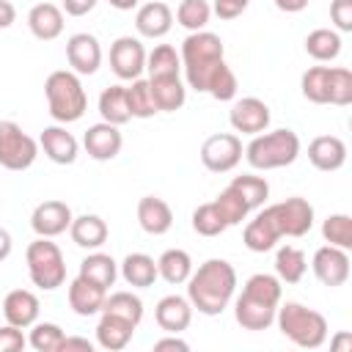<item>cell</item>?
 Returning <instances> with one entry per match:
<instances>
[{
  "label": "cell",
  "instance_id": "obj_1",
  "mask_svg": "<svg viewBox=\"0 0 352 352\" xmlns=\"http://www.w3.org/2000/svg\"><path fill=\"white\" fill-rule=\"evenodd\" d=\"M236 294V270L226 258H206L187 278V300L204 316H220Z\"/></svg>",
  "mask_w": 352,
  "mask_h": 352
},
{
  "label": "cell",
  "instance_id": "obj_2",
  "mask_svg": "<svg viewBox=\"0 0 352 352\" xmlns=\"http://www.w3.org/2000/svg\"><path fill=\"white\" fill-rule=\"evenodd\" d=\"M280 280L270 272H256L245 280L239 297L234 300V319L242 330H267L275 322L280 305Z\"/></svg>",
  "mask_w": 352,
  "mask_h": 352
},
{
  "label": "cell",
  "instance_id": "obj_3",
  "mask_svg": "<svg viewBox=\"0 0 352 352\" xmlns=\"http://www.w3.org/2000/svg\"><path fill=\"white\" fill-rule=\"evenodd\" d=\"M179 58H182V72H184L187 88L206 94L209 80L226 63V47H223V38L217 33L195 30L182 41Z\"/></svg>",
  "mask_w": 352,
  "mask_h": 352
},
{
  "label": "cell",
  "instance_id": "obj_4",
  "mask_svg": "<svg viewBox=\"0 0 352 352\" xmlns=\"http://www.w3.org/2000/svg\"><path fill=\"white\" fill-rule=\"evenodd\" d=\"M275 324L283 338H289L294 346H302V349H319L330 333L324 314H319L297 300H286L278 305Z\"/></svg>",
  "mask_w": 352,
  "mask_h": 352
},
{
  "label": "cell",
  "instance_id": "obj_5",
  "mask_svg": "<svg viewBox=\"0 0 352 352\" xmlns=\"http://www.w3.org/2000/svg\"><path fill=\"white\" fill-rule=\"evenodd\" d=\"M44 96H47V107L50 116L58 124H74L85 116L88 110V96L85 88L80 82V74H74L72 69H58L44 80Z\"/></svg>",
  "mask_w": 352,
  "mask_h": 352
},
{
  "label": "cell",
  "instance_id": "obj_6",
  "mask_svg": "<svg viewBox=\"0 0 352 352\" xmlns=\"http://www.w3.org/2000/svg\"><path fill=\"white\" fill-rule=\"evenodd\" d=\"M245 160L256 170H275L286 168L300 157V138L294 129H272L253 135V140L245 146Z\"/></svg>",
  "mask_w": 352,
  "mask_h": 352
},
{
  "label": "cell",
  "instance_id": "obj_7",
  "mask_svg": "<svg viewBox=\"0 0 352 352\" xmlns=\"http://www.w3.org/2000/svg\"><path fill=\"white\" fill-rule=\"evenodd\" d=\"M25 264H28L30 283L44 292H52V289L63 286V280H66V258L50 236H36L28 245Z\"/></svg>",
  "mask_w": 352,
  "mask_h": 352
},
{
  "label": "cell",
  "instance_id": "obj_8",
  "mask_svg": "<svg viewBox=\"0 0 352 352\" xmlns=\"http://www.w3.org/2000/svg\"><path fill=\"white\" fill-rule=\"evenodd\" d=\"M38 157V140H33L16 121H0V165L6 170H28Z\"/></svg>",
  "mask_w": 352,
  "mask_h": 352
},
{
  "label": "cell",
  "instance_id": "obj_9",
  "mask_svg": "<svg viewBox=\"0 0 352 352\" xmlns=\"http://www.w3.org/2000/svg\"><path fill=\"white\" fill-rule=\"evenodd\" d=\"M242 140L239 135L234 132H217V135H209L201 146V162L206 170L212 173H228L239 165L242 160Z\"/></svg>",
  "mask_w": 352,
  "mask_h": 352
},
{
  "label": "cell",
  "instance_id": "obj_10",
  "mask_svg": "<svg viewBox=\"0 0 352 352\" xmlns=\"http://www.w3.org/2000/svg\"><path fill=\"white\" fill-rule=\"evenodd\" d=\"M267 209H270L280 236L300 239V236H305L314 228V206L305 198H300V195H292V198H286L280 204H272Z\"/></svg>",
  "mask_w": 352,
  "mask_h": 352
},
{
  "label": "cell",
  "instance_id": "obj_11",
  "mask_svg": "<svg viewBox=\"0 0 352 352\" xmlns=\"http://www.w3.org/2000/svg\"><path fill=\"white\" fill-rule=\"evenodd\" d=\"M110 69L118 80H138L146 72V47L138 36H118L110 44Z\"/></svg>",
  "mask_w": 352,
  "mask_h": 352
},
{
  "label": "cell",
  "instance_id": "obj_12",
  "mask_svg": "<svg viewBox=\"0 0 352 352\" xmlns=\"http://www.w3.org/2000/svg\"><path fill=\"white\" fill-rule=\"evenodd\" d=\"M311 270L322 286H330V289L344 286L349 280V250L336 245H322L311 258Z\"/></svg>",
  "mask_w": 352,
  "mask_h": 352
},
{
  "label": "cell",
  "instance_id": "obj_13",
  "mask_svg": "<svg viewBox=\"0 0 352 352\" xmlns=\"http://www.w3.org/2000/svg\"><path fill=\"white\" fill-rule=\"evenodd\" d=\"M228 121H231L234 132H242V135L253 138V135L267 132V126H270V107L258 96H242V99H236L231 104Z\"/></svg>",
  "mask_w": 352,
  "mask_h": 352
},
{
  "label": "cell",
  "instance_id": "obj_14",
  "mask_svg": "<svg viewBox=\"0 0 352 352\" xmlns=\"http://www.w3.org/2000/svg\"><path fill=\"white\" fill-rule=\"evenodd\" d=\"M121 146H124V135L116 124H107V121H99V124H91L82 135V148L88 151L91 160L96 162H107V160H116L121 154Z\"/></svg>",
  "mask_w": 352,
  "mask_h": 352
},
{
  "label": "cell",
  "instance_id": "obj_15",
  "mask_svg": "<svg viewBox=\"0 0 352 352\" xmlns=\"http://www.w3.org/2000/svg\"><path fill=\"white\" fill-rule=\"evenodd\" d=\"M72 209H69V204H63V201H55V198H50V201H41L36 209H33V214H30V228L36 231V236H60L63 231H69V226H72Z\"/></svg>",
  "mask_w": 352,
  "mask_h": 352
},
{
  "label": "cell",
  "instance_id": "obj_16",
  "mask_svg": "<svg viewBox=\"0 0 352 352\" xmlns=\"http://www.w3.org/2000/svg\"><path fill=\"white\" fill-rule=\"evenodd\" d=\"M66 60L74 74H94L102 66V44L94 33H74L66 41Z\"/></svg>",
  "mask_w": 352,
  "mask_h": 352
},
{
  "label": "cell",
  "instance_id": "obj_17",
  "mask_svg": "<svg viewBox=\"0 0 352 352\" xmlns=\"http://www.w3.org/2000/svg\"><path fill=\"white\" fill-rule=\"evenodd\" d=\"M38 148L44 151L47 160H52L55 165H72L80 154V143L77 138L60 126V124H52V126H44L41 138H38Z\"/></svg>",
  "mask_w": 352,
  "mask_h": 352
},
{
  "label": "cell",
  "instance_id": "obj_18",
  "mask_svg": "<svg viewBox=\"0 0 352 352\" xmlns=\"http://www.w3.org/2000/svg\"><path fill=\"white\" fill-rule=\"evenodd\" d=\"M308 160L316 170H324V173L341 170L346 162V143L336 135H319L308 143Z\"/></svg>",
  "mask_w": 352,
  "mask_h": 352
},
{
  "label": "cell",
  "instance_id": "obj_19",
  "mask_svg": "<svg viewBox=\"0 0 352 352\" xmlns=\"http://www.w3.org/2000/svg\"><path fill=\"white\" fill-rule=\"evenodd\" d=\"M38 311H41V302L30 289H14L3 300L6 322L14 327H22V330H28L33 322H38Z\"/></svg>",
  "mask_w": 352,
  "mask_h": 352
},
{
  "label": "cell",
  "instance_id": "obj_20",
  "mask_svg": "<svg viewBox=\"0 0 352 352\" xmlns=\"http://www.w3.org/2000/svg\"><path fill=\"white\" fill-rule=\"evenodd\" d=\"M154 319H157L160 330H165V333H182L192 322V305L182 294H165L154 305Z\"/></svg>",
  "mask_w": 352,
  "mask_h": 352
},
{
  "label": "cell",
  "instance_id": "obj_21",
  "mask_svg": "<svg viewBox=\"0 0 352 352\" xmlns=\"http://www.w3.org/2000/svg\"><path fill=\"white\" fill-rule=\"evenodd\" d=\"M135 28L143 38H162L168 36V30L173 28V11L168 3L162 0H151L143 3L135 14Z\"/></svg>",
  "mask_w": 352,
  "mask_h": 352
},
{
  "label": "cell",
  "instance_id": "obj_22",
  "mask_svg": "<svg viewBox=\"0 0 352 352\" xmlns=\"http://www.w3.org/2000/svg\"><path fill=\"white\" fill-rule=\"evenodd\" d=\"M138 223L146 234L162 236L173 226V209L168 206V201H162L157 195H143L138 201Z\"/></svg>",
  "mask_w": 352,
  "mask_h": 352
},
{
  "label": "cell",
  "instance_id": "obj_23",
  "mask_svg": "<svg viewBox=\"0 0 352 352\" xmlns=\"http://www.w3.org/2000/svg\"><path fill=\"white\" fill-rule=\"evenodd\" d=\"M278 239H280V231H278V226H275V220H272V214H270L267 206H264V209L245 226V231H242V242H245V248L253 250V253H267V250H272V248L278 245Z\"/></svg>",
  "mask_w": 352,
  "mask_h": 352
},
{
  "label": "cell",
  "instance_id": "obj_24",
  "mask_svg": "<svg viewBox=\"0 0 352 352\" xmlns=\"http://www.w3.org/2000/svg\"><path fill=\"white\" fill-rule=\"evenodd\" d=\"M135 327H138V324H132L129 319L102 311L99 324H96V346H102V349H107V352H118V349H124V346L132 341Z\"/></svg>",
  "mask_w": 352,
  "mask_h": 352
},
{
  "label": "cell",
  "instance_id": "obj_25",
  "mask_svg": "<svg viewBox=\"0 0 352 352\" xmlns=\"http://www.w3.org/2000/svg\"><path fill=\"white\" fill-rule=\"evenodd\" d=\"M28 28L38 41H52L63 33V8L55 3H36L28 11Z\"/></svg>",
  "mask_w": 352,
  "mask_h": 352
},
{
  "label": "cell",
  "instance_id": "obj_26",
  "mask_svg": "<svg viewBox=\"0 0 352 352\" xmlns=\"http://www.w3.org/2000/svg\"><path fill=\"white\" fill-rule=\"evenodd\" d=\"M148 85H151V96L160 113H176L187 102V82L182 80V74L148 77Z\"/></svg>",
  "mask_w": 352,
  "mask_h": 352
},
{
  "label": "cell",
  "instance_id": "obj_27",
  "mask_svg": "<svg viewBox=\"0 0 352 352\" xmlns=\"http://www.w3.org/2000/svg\"><path fill=\"white\" fill-rule=\"evenodd\" d=\"M104 297H107V292L102 286H96V283H91V280L80 278V275L69 283V308L77 316H94V314H99L102 305H104Z\"/></svg>",
  "mask_w": 352,
  "mask_h": 352
},
{
  "label": "cell",
  "instance_id": "obj_28",
  "mask_svg": "<svg viewBox=\"0 0 352 352\" xmlns=\"http://www.w3.org/2000/svg\"><path fill=\"white\" fill-rule=\"evenodd\" d=\"M69 234L77 248L99 250L107 242V223L99 214H80V217H72Z\"/></svg>",
  "mask_w": 352,
  "mask_h": 352
},
{
  "label": "cell",
  "instance_id": "obj_29",
  "mask_svg": "<svg viewBox=\"0 0 352 352\" xmlns=\"http://www.w3.org/2000/svg\"><path fill=\"white\" fill-rule=\"evenodd\" d=\"M118 275H121L132 289H148V286H154V280L160 278L157 261H154L148 253H129V256H124V261L118 264Z\"/></svg>",
  "mask_w": 352,
  "mask_h": 352
},
{
  "label": "cell",
  "instance_id": "obj_30",
  "mask_svg": "<svg viewBox=\"0 0 352 352\" xmlns=\"http://www.w3.org/2000/svg\"><path fill=\"white\" fill-rule=\"evenodd\" d=\"M80 278H85V280H91V283H96V286H102L107 292L118 278V261L110 253L91 250L80 261Z\"/></svg>",
  "mask_w": 352,
  "mask_h": 352
},
{
  "label": "cell",
  "instance_id": "obj_31",
  "mask_svg": "<svg viewBox=\"0 0 352 352\" xmlns=\"http://www.w3.org/2000/svg\"><path fill=\"white\" fill-rule=\"evenodd\" d=\"M99 116L107 124L124 126L126 121H132L129 113V102H126V85H110L99 94Z\"/></svg>",
  "mask_w": 352,
  "mask_h": 352
},
{
  "label": "cell",
  "instance_id": "obj_32",
  "mask_svg": "<svg viewBox=\"0 0 352 352\" xmlns=\"http://www.w3.org/2000/svg\"><path fill=\"white\" fill-rule=\"evenodd\" d=\"M157 272H160V278H162L165 283L182 286V283H187V278H190V272H192V258H190L187 250L170 248V250H165V253L157 258Z\"/></svg>",
  "mask_w": 352,
  "mask_h": 352
},
{
  "label": "cell",
  "instance_id": "obj_33",
  "mask_svg": "<svg viewBox=\"0 0 352 352\" xmlns=\"http://www.w3.org/2000/svg\"><path fill=\"white\" fill-rule=\"evenodd\" d=\"M341 33L338 30H330V28H316L305 36V52L319 60V63H327V60H336L341 55Z\"/></svg>",
  "mask_w": 352,
  "mask_h": 352
},
{
  "label": "cell",
  "instance_id": "obj_34",
  "mask_svg": "<svg viewBox=\"0 0 352 352\" xmlns=\"http://www.w3.org/2000/svg\"><path fill=\"white\" fill-rule=\"evenodd\" d=\"M305 270H308V258H305V253L300 248H294V245L278 248V253H275V275H278L280 283H300Z\"/></svg>",
  "mask_w": 352,
  "mask_h": 352
},
{
  "label": "cell",
  "instance_id": "obj_35",
  "mask_svg": "<svg viewBox=\"0 0 352 352\" xmlns=\"http://www.w3.org/2000/svg\"><path fill=\"white\" fill-rule=\"evenodd\" d=\"M146 72H148V77H173V74H182V58H179L176 47L157 44L151 52H146Z\"/></svg>",
  "mask_w": 352,
  "mask_h": 352
},
{
  "label": "cell",
  "instance_id": "obj_36",
  "mask_svg": "<svg viewBox=\"0 0 352 352\" xmlns=\"http://www.w3.org/2000/svg\"><path fill=\"white\" fill-rule=\"evenodd\" d=\"M300 91L314 104L330 102V66H311L300 77Z\"/></svg>",
  "mask_w": 352,
  "mask_h": 352
},
{
  "label": "cell",
  "instance_id": "obj_37",
  "mask_svg": "<svg viewBox=\"0 0 352 352\" xmlns=\"http://www.w3.org/2000/svg\"><path fill=\"white\" fill-rule=\"evenodd\" d=\"M126 102H129L132 118H151V116L160 113L157 104H154V96H151V85L143 77H138L126 85Z\"/></svg>",
  "mask_w": 352,
  "mask_h": 352
},
{
  "label": "cell",
  "instance_id": "obj_38",
  "mask_svg": "<svg viewBox=\"0 0 352 352\" xmlns=\"http://www.w3.org/2000/svg\"><path fill=\"white\" fill-rule=\"evenodd\" d=\"M102 311L116 314V316H124V319H129L132 324H140V319H143V300H140L138 294H132V292H113V294L104 297ZM102 311H99V314H102Z\"/></svg>",
  "mask_w": 352,
  "mask_h": 352
},
{
  "label": "cell",
  "instance_id": "obj_39",
  "mask_svg": "<svg viewBox=\"0 0 352 352\" xmlns=\"http://www.w3.org/2000/svg\"><path fill=\"white\" fill-rule=\"evenodd\" d=\"M231 187L245 198V204L250 206V212H253V209H261L264 201L270 198V184H267V179L253 176V173L234 176V179H231Z\"/></svg>",
  "mask_w": 352,
  "mask_h": 352
},
{
  "label": "cell",
  "instance_id": "obj_40",
  "mask_svg": "<svg viewBox=\"0 0 352 352\" xmlns=\"http://www.w3.org/2000/svg\"><path fill=\"white\" fill-rule=\"evenodd\" d=\"M63 338H66V333L60 330V324H55V322H33L28 344L36 352H60Z\"/></svg>",
  "mask_w": 352,
  "mask_h": 352
},
{
  "label": "cell",
  "instance_id": "obj_41",
  "mask_svg": "<svg viewBox=\"0 0 352 352\" xmlns=\"http://www.w3.org/2000/svg\"><path fill=\"white\" fill-rule=\"evenodd\" d=\"M209 19H212V6L206 0H182L176 8V22L190 33L206 30Z\"/></svg>",
  "mask_w": 352,
  "mask_h": 352
},
{
  "label": "cell",
  "instance_id": "obj_42",
  "mask_svg": "<svg viewBox=\"0 0 352 352\" xmlns=\"http://www.w3.org/2000/svg\"><path fill=\"white\" fill-rule=\"evenodd\" d=\"M226 228H228V223L223 220V214H220V209H217L214 201L201 204L192 212V231L195 234H201V236H220Z\"/></svg>",
  "mask_w": 352,
  "mask_h": 352
},
{
  "label": "cell",
  "instance_id": "obj_43",
  "mask_svg": "<svg viewBox=\"0 0 352 352\" xmlns=\"http://www.w3.org/2000/svg\"><path fill=\"white\" fill-rule=\"evenodd\" d=\"M322 236L327 245L352 250V217L338 212V214H327L322 223Z\"/></svg>",
  "mask_w": 352,
  "mask_h": 352
},
{
  "label": "cell",
  "instance_id": "obj_44",
  "mask_svg": "<svg viewBox=\"0 0 352 352\" xmlns=\"http://www.w3.org/2000/svg\"><path fill=\"white\" fill-rule=\"evenodd\" d=\"M214 204H217V209H220V214H223V220L228 223V226H239L242 220H248V214H250V206L245 204V198L228 184L226 190H220V195L214 198Z\"/></svg>",
  "mask_w": 352,
  "mask_h": 352
},
{
  "label": "cell",
  "instance_id": "obj_45",
  "mask_svg": "<svg viewBox=\"0 0 352 352\" xmlns=\"http://www.w3.org/2000/svg\"><path fill=\"white\" fill-rule=\"evenodd\" d=\"M236 91H239L236 74L231 72V66H228V63H223V66L214 72V77L209 80L206 94H209L212 99H217V102H231V99L236 96Z\"/></svg>",
  "mask_w": 352,
  "mask_h": 352
},
{
  "label": "cell",
  "instance_id": "obj_46",
  "mask_svg": "<svg viewBox=\"0 0 352 352\" xmlns=\"http://www.w3.org/2000/svg\"><path fill=\"white\" fill-rule=\"evenodd\" d=\"M346 107L352 104V72L346 66H330V102Z\"/></svg>",
  "mask_w": 352,
  "mask_h": 352
},
{
  "label": "cell",
  "instance_id": "obj_47",
  "mask_svg": "<svg viewBox=\"0 0 352 352\" xmlns=\"http://www.w3.org/2000/svg\"><path fill=\"white\" fill-rule=\"evenodd\" d=\"M330 19L338 33L352 30V0H333L330 3Z\"/></svg>",
  "mask_w": 352,
  "mask_h": 352
},
{
  "label": "cell",
  "instance_id": "obj_48",
  "mask_svg": "<svg viewBox=\"0 0 352 352\" xmlns=\"http://www.w3.org/2000/svg\"><path fill=\"white\" fill-rule=\"evenodd\" d=\"M28 346V338L22 336V327L3 324L0 327V352H19Z\"/></svg>",
  "mask_w": 352,
  "mask_h": 352
},
{
  "label": "cell",
  "instance_id": "obj_49",
  "mask_svg": "<svg viewBox=\"0 0 352 352\" xmlns=\"http://www.w3.org/2000/svg\"><path fill=\"white\" fill-rule=\"evenodd\" d=\"M248 6H250V0H214L212 3V14H217L220 19H236V16H242L245 11H248Z\"/></svg>",
  "mask_w": 352,
  "mask_h": 352
},
{
  "label": "cell",
  "instance_id": "obj_50",
  "mask_svg": "<svg viewBox=\"0 0 352 352\" xmlns=\"http://www.w3.org/2000/svg\"><path fill=\"white\" fill-rule=\"evenodd\" d=\"M96 3H99V0H63V11H66L69 16H85L88 11L96 8Z\"/></svg>",
  "mask_w": 352,
  "mask_h": 352
},
{
  "label": "cell",
  "instance_id": "obj_51",
  "mask_svg": "<svg viewBox=\"0 0 352 352\" xmlns=\"http://www.w3.org/2000/svg\"><path fill=\"white\" fill-rule=\"evenodd\" d=\"M154 349H157V352H162V349H179V352H187V349H190V344H187V341H182V338H179V333H168V338L154 341Z\"/></svg>",
  "mask_w": 352,
  "mask_h": 352
},
{
  "label": "cell",
  "instance_id": "obj_52",
  "mask_svg": "<svg viewBox=\"0 0 352 352\" xmlns=\"http://www.w3.org/2000/svg\"><path fill=\"white\" fill-rule=\"evenodd\" d=\"M72 349H82V352H94V341L80 338V336H66L60 352H72Z\"/></svg>",
  "mask_w": 352,
  "mask_h": 352
},
{
  "label": "cell",
  "instance_id": "obj_53",
  "mask_svg": "<svg viewBox=\"0 0 352 352\" xmlns=\"http://www.w3.org/2000/svg\"><path fill=\"white\" fill-rule=\"evenodd\" d=\"M14 22H16V8H14V3H11V0H0V30L11 28Z\"/></svg>",
  "mask_w": 352,
  "mask_h": 352
},
{
  "label": "cell",
  "instance_id": "obj_54",
  "mask_svg": "<svg viewBox=\"0 0 352 352\" xmlns=\"http://www.w3.org/2000/svg\"><path fill=\"white\" fill-rule=\"evenodd\" d=\"M308 3H311V0H275V6H278L280 11H286V14H297V11H302Z\"/></svg>",
  "mask_w": 352,
  "mask_h": 352
},
{
  "label": "cell",
  "instance_id": "obj_55",
  "mask_svg": "<svg viewBox=\"0 0 352 352\" xmlns=\"http://www.w3.org/2000/svg\"><path fill=\"white\" fill-rule=\"evenodd\" d=\"M11 250H14V239H11V234L0 226V261H6V258L11 256Z\"/></svg>",
  "mask_w": 352,
  "mask_h": 352
},
{
  "label": "cell",
  "instance_id": "obj_56",
  "mask_svg": "<svg viewBox=\"0 0 352 352\" xmlns=\"http://www.w3.org/2000/svg\"><path fill=\"white\" fill-rule=\"evenodd\" d=\"M330 344H333V349H338V352L352 349V336H349V333H338V336H336Z\"/></svg>",
  "mask_w": 352,
  "mask_h": 352
},
{
  "label": "cell",
  "instance_id": "obj_57",
  "mask_svg": "<svg viewBox=\"0 0 352 352\" xmlns=\"http://www.w3.org/2000/svg\"><path fill=\"white\" fill-rule=\"evenodd\" d=\"M116 11H132V8H138V3L140 0H107Z\"/></svg>",
  "mask_w": 352,
  "mask_h": 352
}]
</instances>
